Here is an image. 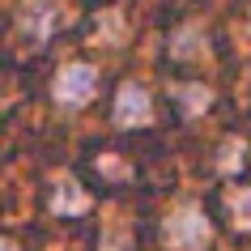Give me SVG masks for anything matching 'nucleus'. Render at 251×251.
<instances>
[{
    "mask_svg": "<svg viewBox=\"0 0 251 251\" xmlns=\"http://www.w3.org/2000/svg\"><path fill=\"white\" fill-rule=\"evenodd\" d=\"M94 85H98V73L94 64H64L55 73V102L60 106H85L94 98Z\"/></svg>",
    "mask_w": 251,
    "mask_h": 251,
    "instance_id": "2",
    "label": "nucleus"
},
{
    "mask_svg": "<svg viewBox=\"0 0 251 251\" xmlns=\"http://www.w3.org/2000/svg\"><path fill=\"white\" fill-rule=\"evenodd\" d=\"M204 26H200V22H187V26H179L171 34V55L175 60H196L200 51H204Z\"/></svg>",
    "mask_w": 251,
    "mask_h": 251,
    "instance_id": "4",
    "label": "nucleus"
},
{
    "mask_svg": "<svg viewBox=\"0 0 251 251\" xmlns=\"http://www.w3.org/2000/svg\"><path fill=\"white\" fill-rule=\"evenodd\" d=\"M149 119H153V98H149V90L136 85V81H128L115 94V124H124V128H145Z\"/></svg>",
    "mask_w": 251,
    "mask_h": 251,
    "instance_id": "3",
    "label": "nucleus"
},
{
    "mask_svg": "<svg viewBox=\"0 0 251 251\" xmlns=\"http://www.w3.org/2000/svg\"><path fill=\"white\" fill-rule=\"evenodd\" d=\"M4 251H17V247H13V243H4Z\"/></svg>",
    "mask_w": 251,
    "mask_h": 251,
    "instance_id": "10",
    "label": "nucleus"
},
{
    "mask_svg": "<svg viewBox=\"0 0 251 251\" xmlns=\"http://www.w3.org/2000/svg\"><path fill=\"white\" fill-rule=\"evenodd\" d=\"M162 238H166V247L175 251H200L209 243V222H204V213L196 204H183V209H175L162 226Z\"/></svg>",
    "mask_w": 251,
    "mask_h": 251,
    "instance_id": "1",
    "label": "nucleus"
},
{
    "mask_svg": "<svg viewBox=\"0 0 251 251\" xmlns=\"http://www.w3.org/2000/svg\"><path fill=\"white\" fill-rule=\"evenodd\" d=\"M175 98L183 102L187 115H196V111H204V106L213 102V94L204 90V85H179V90H175Z\"/></svg>",
    "mask_w": 251,
    "mask_h": 251,
    "instance_id": "7",
    "label": "nucleus"
},
{
    "mask_svg": "<svg viewBox=\"0 0 251 251\" xmlns=\"http://www.w3.org/2000/svg\"><path fill=\"white\" fill-rule=\"evenodd\" d=\"M55 0H30L26 9H22V30L26 34H34V39H47L55 26Z\"/></svg>",
    "mask_w": 251,
    "mask_h": 251,
    "instance_id": "5",
    "label": "nucleus"
},
{
    "mask_svg": "<svg viewBox=\"0 0 251 251\" xmlns=\"http://www.w3.org/2000/svg\"><path fill=\"white\" fill-rule=\"evenodd\" d=\"M230 213H234V226H238V230H251V187L230 192Z\"/></svg>",
    "mask_w": 251,
    "mask_h": 251,
    "instance_id": "8",
    "label": "nucleus"
},
{
    "mask_svg": "<svg viewBox=\"0 0 251 251\" xmlns=\"http://www.w3.org/2000/svg\"><path fill=\"white\" fill-rule=\"evenodd\" d=\"M217 166H222L226 175L238 171V166H243V141H234V136H230V141H222V158H217Z\"/></svg>",
    "mask_w": 251,
    "mask_h": 251,
    "instance_id": "9",
    "label": "nucleus"
},
{
    "mask_svg": "<svg viewBox=\"0 0 251 251\" xmlns=\"http://www.w3.org/2000/svg\"><path fill=\"white\" fill-rule=\"evenodd\" d=\"M51 209H55V213H85V209H90V196H85V192H81V187L73 183V179H68V183H60V187H55Z\"/></svg>",
    "mask_w": 251,
    "mask_h": 251,
    "instance_id": "6",
    "label": "nucleus"
}]
</instances>
